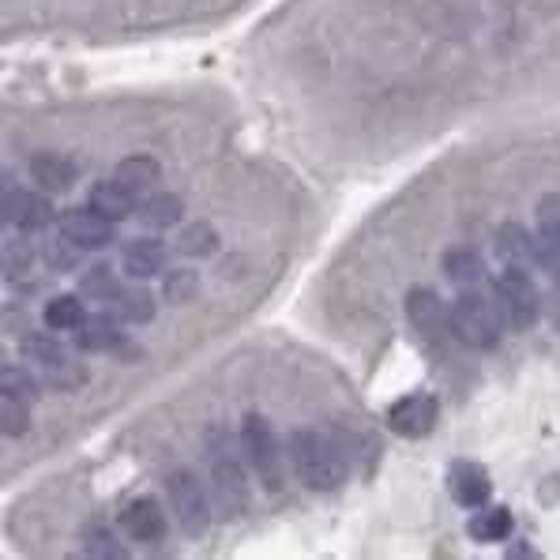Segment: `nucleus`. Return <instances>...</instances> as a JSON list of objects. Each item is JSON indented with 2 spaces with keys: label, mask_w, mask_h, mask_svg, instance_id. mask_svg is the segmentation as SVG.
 Masks as SVG:
<instances>
[{
  "label": "nucleus",
  "mask_w": 560,
  "mask_h": 560,
  "mask_svg": "<svg viewBox=\"0 0 560 560\" xmlns=\"http://www.w3.org/2000/svg\"><path fill=\"white\" fill-rule=\"evenodd\" d=\"M290 467L308 489L316 493H331L347 481V459H342L339 444L331 436L316 433V429H294L290 433Z\"/></svg>",
  "instance_id": "1"
},
{
  "label": "nucleus",
  "mask_w": 560,
  "mask_h": 560,
  "mask_svg": "<svg viewBox=\"0 0 560 560\" xmlns=\"http://www.w3.org/2000/svg\"><path fill=\"white\" fill-rule=\"evenodd\" d=\"M447 327H452L455 339L474 350H493L501 342V316H497L493 301L470 294V290L455 298L452 313H447Z\"/></svg>",
  "instance_id": "2"
},
{
  "label": "nucleus",
  "mask_w": 560,
  "mask_h": 560,
  "mask_svg": "<svg viewBox=\"0 0 560 560\" xmlns=\"http://www.w3.org/2000/svg\"><path fill=\"white\" fill-rule=\"evenodd\" d=\"M166 497L170 508H174L177 527L188 534V538H203L207 527H211V501H207L203 481L196 478L192 470H174L166 478Z\"/></svg>",
  "instance_id": "3"
},
{
  "label": "nucleus",
  "mask_w": 560,
  "mask_h": 560,
  "mask_svg": "<svg viewBox=\"0 0 560 560\" xmlns=\"http://www.w3.org/2000/svg\"><path fill=\"white\" fill-rule=\"evenodd\" d=\"M241 447H245L253 470L264 478L267 489L282 486V452H279V436H275L271 421L260 418V413H248L241 421Z\"/></svg>",
  "instance_id": "4"
},
{
  "label": "nucleus",
  "mask_w": 560,
  "mask_h": 560,
  "mask_svg": "<svg viewBox=\"0 0 560 560\" xmlns=\"http://www.w3.org/2000/svg\"><path fill=\"white\" fill-rule=\"evenodd\" d=\"M497 298H501V313L504 320L515 327V331H527L534 320L541 316V294L534 287V279L523 267H508V271L497 279Z\"/></svg>",
  "instance_id": "5"
},
{
  "label": "nucleus",
  "mask_w": 560,
  "mask_h": 560,
  "mask_svg": "<svg viewBox=\"0 0 560 560\" xmlns=\"http://www.w3.org/2000/svg\"><path fill=\"white\" fill-rule=\"evenodd\" d=\"M20 350H23V358L34 361V365L49 376V384L54 387H75V384L88 381V369L75 365L54 335H27V339L20 342Z\"/></svg>",
  "instance_id": "6"
},
{
  "label": "nucleus",
  "mask_w": 560,
  "mask_h": 560,
  "mask_svg": "<svg viewBox=\"0 0 560 560\" xmlns=\"http://www.w3.org/2000/svg\"><path fill=\"white\" fill-rule=\"evenodd\" d=\"M211 493H214V504L219 512L226 515H241L248 508V481H245V470L226 447L214 444L211 447Z\"/></svg>",
  "instance_id": "7"
},
{
  "label": "nucleus",
  "mask_w": 560,
  "mask_h": 560,
  "mask_svg": "<svg viewBox=\"0 0 560 560\" xmlns=\"http://www.w3.org/2000/svg\"><path fill=\"white\" fill-rule=\"evenodd\" d=\"M436 418H441V407L429 392H413V395H402L392 410H387V425L392 433L407 436V441H421V436L433 433Z\"/></svg>",
  "instance_id": "8"
},
{
  "label": "nucleus",
  "mask_w": 560,
  "mask_h": 560,
  "mask_svg": "<svg viewBox=\"0 0 560 560\" xmlns=\"http://www.w3.org/2000/svg\"><path fill=\"white\" fill-rule=\"evenodd\" d=\"M117 222H109L106 214H98L94 207H72V211L60 214V234H65L68 241H75L80 248H88V253H94V248H109L117 241L114 234Z\"/></svg>",
  "instance_id": "9"
},
{
  "label": "nucleus",
  "mask_w": 560,
  "mask_h": 560,
  "mask_svg": "<svg viewBox=\"0 0 560 560\" xmlns=\"http://www.w3.org/2000/svg\"><path fill=\"white\" fill-rule=\"evenodd\" d=\"M120 530H125L132 541L154 546V541L166 538L170 520H166V512H162V504L154 501V497H136V501H128L125 512H120Z\"/></svg>",
  "instance_id": "10"
},
{
  "label": "nucleus",
  "mask_w": 560,
  "mask_h": 560,
  "mask_svg": "<svg viewBox=\"0 0 560 560\" xmlns=\"http://www.w3.org/2000/svg\"><path fill=\"white\" fill-rule=\"evenodd\" d=\"M447 493H452L455 504L463 508H481L489 501V493H493V481H489L486 467H478V463H452V470H447Z\"/></svg>",
  "instance_id": "11"
},
{
  "label": "nucleus",
  "mask_w": 560,
  "mask_h": 560,
  "mask_svg": "<svg viewBox=\"0 0 560 560\" xmlns=\"http://www.w3.org/2000/svg\"><path fill=\"white\" fill-rule=\"evenodd\" d=\"M4 219L12 222V226H20L23 234H31V230H46L49 222H54V200L42 196V192L15 188V192H8V200H4Z\"/></svg>",
  "instance_id": "12"
},
{
  "label": "nucleus",
  "mask_w": 560,
  "mask_h": 560,
  "mask_svg": "<svg viewBox=\"0 0 560 560\" xmlns=\"http://www.w3.org/2000/svg\"><path fill=\"white\" fill-rule=\"evenodd\" d=\"M75 347L88 350V354H114V350H132L125 339V331L114 324V316H88L75 331Z\"/></svg>",
  "instance_id": "13"
},
{
  "label": "nucleus",
  "mask_w": 560,
  "mask_h": 560,
  "mask_svg": "<svg viewBox=\"0 0 560 560\" xmlns=\"http://www.w3.org/2000/svg\"><path fill=\"white\" fill-rule=\"evenodd\" d=\"M120 267H125L128 279H154V275L166 271V245H162L159 237H136L125 245V260H120Z\"/></svg>",
  "instance_id": "14"
},
{
  "label": "nucleus",
  "mask_w": 560,
  "mask_h": 560,
  "mask_svg": "<svg viewBox=\"0 0 560 560\" xmlns=\"http://www.w3.org/2000/svg\"><path fill=\"white\" fill-rule=\"evenodd\" d=\"M407 316H410L413 331H418L425 342H433L444 335V305L429 287H418L407 294Z\"/></svg>",
  "instance_id": "15"
},
{
  "label": "nucleus",
  "mask_w": 560,
  "mask_h": 560,
  "mask_svg": "<svg viewBox=\"0 0 560 560\" xmlns=\"http://www.w3.org/2000/svg\"><path fill=\"white\" fill-rule=\"evenodd\" d=\"M31 177L38 180L46 192H68L75 185V162L60 151H42L31 159Z\"/></svg>",
  "instance_id": "16"
},
{
  "label": "nucleus",
  "mask_w": 560,
  "mask_h": 560,
  "mask_svg": "<svg viewBox=\"0 0 560 560\" xmlns=\"http://www.w3.org/2000/svg\"><path fill=\"white\" fill-rule=\"evenodd\" d=\"M91 207L98 214H106L109 222H125L128 214H136V192H128L120 180H98V185L91 188Z\"/></svg>",
  "instance_id": "17"
},
{
  "label": "nucleus",
  "mask_w": 560,
  "mask_h": 560,
  "mask_svg": "<svg viewBox=\"0 0 560 560\" xmlns=\"http://www.w3.org/2000/svg\"><path fill=\"white\" fill-rule=\"evenodd\" d=\"M114 180H120V185H125L128 192L148 196V192H154V188H159L162 170H159V162L148 159V154H132V159H125L114 170Z\"/></svg>",
  "instance_id": "18"
},
{
  "label": "nucleus",
  "mask_w": 560,
  "mask_h": 560,
  "mask_svg": "<svg viewBox=\"0 0 560 560\" xmlns=\"http://www.w3.org/2000/svg\"><path fill=\"white\" fill-rule=\"evenodd\" d=\"M470 538L474 541H486V546H493V541H504L508 534L515 530V515L508 512V508H474V520L467 523Z\"/></svg>",
  "instance_id": "19"
},
{
  "label": "nucleus",
  "mask_w": 560,
  "mask_h": 560,
  "mask_svg": "<svg viewBox=\"0 0 560 560\" xmlns=\"http://www.w3.org/2000/svg\"><path fill=\"white\" fill-rule=\"evenodd\" d=\"M441 267H444L447 282H455V287H463V290L478 287V282L486 279V260H481L474 248H447Z\"/></svg>",
  "instance_id": "20"
},
{
  "label": "nucleus",
  "mask_w": 560,
  "mask_h": 560,
  "mask_svg": "<svg viewBox=\"0 0 560 560\" xmlns=\"http://www.w3.org/2000/svg\"><path fill=\"white\" fill-rule=\"evenodd\" d=\"M114 313L120 316V320H128V324H148V320H154L159 305H154L151 290L132 287V290H117V294H114Z\"/></svg>",
  "instance_id": "21"
},
{
  "label": "nucleus",
  "mask_w": 560,
  "mask_h": 560,
  "mask_svg": "<svg viewBox=\"0 0 560 560\" xmlns=\"http://www.w3.org/2000/svg\"><path fill=\"white\" fill-rule=\"evenodd\" d=\"M42 320H46L49 331H75L88 316H83V301L72 294L49 298L46 308H42Z\"/></svg>",
  "instance_id": "22"
},
{
  "label": "nucleus",
  "mask_w": 560,
  "mask_h": 560,
  "mask_svg": "<svg viewBox=\"0 0 560 560\" xmlns=\"http://www.w3.org/2000/svg\"><path fill=\"white\" fill-rule=\"evenodd\" d=\"M497 253H501V260L523 267L527 260H534V237L520 222H504L501 234H497Z\"/></svg>",
  "instance_id": "23"
},
{
  "label": "nucleus",
  "mask_w": 560,
  "mask_h": 560,
  "mask_svg": "<svg viewBox=\"0 0 560 560\" xmlns=\"http://www.w3.org/2000/svg\"><path fill=\"white\" fill-rule=\"evenodd\" d=\"M180 214H185V203H180V196H174V192L148 196L143 207H140V219L148 222V226H154V230L174 226V222H180Z\"/></svg>",
  "instance_id": "24"
},
{
  "label": "nucleus",
  "mask_w": 560,
  "mask_h": 560,
  "mask_svg": "<svg viewBox=\"0 0 560 560\" xmlns=\"http://www.w3.org/2000/svg\"><path fill=\"white\" fill-rule=\"evenodd\" d=\"M0 421H4V436H23L31 429V402L12 392H0Z\"/></svg>",
  "instance_id": "25"
},
{
  "label": "nucleus",
  "mask_w": 560,
  "mask_h": 560,
  "mask_svg": "<svg viewBox=\"0 0 560 560\" xmlns=\"http://www.w3.org/2000/svg\"><path fill=\"white\" fill-rule=\"evenodd\" d=\"M214 248H219V234H214L207 222H196V226H188L185 234L177 237V253H185V256H211Z\"/></svg>",
  "instance_id": "26"
},
{
  "label": "nucleus",
  "mask_w": 560,
  "mask_h": 560,
  "mask_svg": "<svg viewBox=\"0 0 560 560\" xmlns=\"http://www.w3.org/2000/svg\"><path fill=\"white\" fill-rule=\"evenodd\" d=\"M80 541H83V553L88 557H125V546H120L114 538V530L102 527V523H91Z\"/></svg>",
  "instance_id": "27"
},
{
  "label": "nucleus",
  "mask_w": 560,
  "mask_h": 560,
  "mask_svg": "<svg viewBox=\"0 0 560 560\" xmlns=\"http://www.w3.org/2000/svg\"><path fill=\"white\" fill-rule=\"evenodd\" d=\"M196 287H200L196 271H188V267H177V271H170L166 282H162V294L174 301V305H185V301H192Z\"/></svg>",
  "instance_id": "28"
},
{
  "label": "nucleus",
  "mask_w": 560,
  "mask_h": 560,
  "mask_svg": "<svg viewBox=\"0 0 560 560\" xmlns=\"http://www.w3.org/2000/svg\"><path fill=\"white\" fill-rule=\"evenodd\" d=\"M534 260L553 282H560V237L557 234H538L534 237Z\"/></svg>",
  "instance_id": "29"
},
{
  "label": "nucleus",
  "mask_w": 560,
  "mask_h": 560,
  "mask_svg": "<svg viewBox=\"0 0 560 560\" xmlns=\"http://www.w3.org/2000/svg\"><path fill=\"white\" fill-rule=\"evenodd\" d=\"M80 287H83V294H88V298H106V301H114V294H117V279H114V271H109V267H91V271L88 275H83V282H80Z\"/></svg>",
  "instance_id": "30"
},
{
  "label": "nucleus",
  "mask_w": 560,
  "mask_h": 560,
  "mask_svg": "<svg viewBox=\"0 0 560 560\" xmlns=\"http://www.w3.org/2000/svg\"><path fill=\"white\" fill-rule=\"evenodd\" d=\"M83 253H88V248H80L75 241H68L65 234H60V241H49L46 260L54 264V271H68V267H75L83 260Z\"/></svg>",
  "instance_id": "31"
},
{
  "label": "nucleus",
  "mask_w": 560,
  "mask_h": 560,
  "mask_svg": "<svg viewBox=\"0 0 560 560\" xmlns=\"http://www.w3.org/2000/svg\"><path fill=\"white\" fill-rule=\"evenodd\" d=\"M0 387L12 395H20V399L34 402V395H38V384H34V376H27L23 369L15 365H4V376H0Z\"/></svg>",
  "instance_id": "32"
},
{
  "label": "nucleus",
  "mask_w": 560,
  "mask_h": 560,
  "mask_svg": "<svg viewBox=\"0 0 560 560\" xmlns=\"http://www.w3.org/2000/svg\"><path fill=\"white\" fill-rule=\"evenodd\" d=\"M538 230L560 237V192H549L538 200Z\"/></svg>",
  "instance_id": "33"
},
{
  "label": "nucleus",
  "mask_w": 560,
  "mask_h": 560,
  "mask_svg": "<svg viewBox=\"0 0 560 560\" xmlns=\"http://www.w3.org/2000/svg\"><path fill=\"white\" fill-rule=\"evenodd\" d=\"M546 313H549V324H553V331L560 335V282L553 287V294L546 301Z\"/></svg>",
  "instance_id": "34"
}]
</instances>
